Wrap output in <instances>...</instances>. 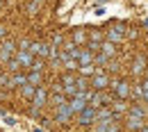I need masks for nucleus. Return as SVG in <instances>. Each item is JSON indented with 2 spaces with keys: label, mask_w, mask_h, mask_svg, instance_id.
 <instances>
[{
  "label": "nucleus",
  "mask_w": 148,
  "mask_h": 132,
  "mask_svg": "<svg viewBox=\"0 0 148 132\" xmlns=\"http://www.w3.org/2000/svg\"><path fill=\"white\" fill-rule=\"evenodd\" d=\"M96 116H98V109H93L89 105V107H84L82 112L77 114V123L80 125H91V123H96Z\"/></svg>",
  "instance_id": "1"
},
{
  "label": "nucleus",
  "mask_w": 148,
  "mask_h": 132,
  "mask_svg": "<svg viewBox=\"0 0 148 132\" xmlns=\"http://www.w3.org/2000/svg\"><path fill=\"white\" fill-rule=\"evenodd\" d=\"M12 55H16V43L14 41H5L2 46H0V62H9L12 59Z\"/></svg>",
  "instance_id": "2"
},
{
  "label": "nucleus",
  "mask_w": 148,
  "mask_h": 132,
  "mask_svg": "<svg viewBox=\"0 0 148 132\" xmlns=\"http://www.w3.org/2000/svg\"><path fill=\"white\" fill-rule=\"evenodd\" d=\"M46 103H48V91H46V89H41V87H37L34 98H32V109H37V112H39V107H43Z\"/></svg>",
  "instance_id": "3"
},
{
  "label": "nucleus",
  "mask_w": 148,
  "mask_h": 132,
  "mask_svg": "<svg viewBox=\"0 0 148 132\" xmlns=\"http://www.w3.org/2000/svg\"><path fill=\"white\" fill-rule=\"evenodd\" d=\"M110 103V96H105L103 91H93L91 98H89V105H91L93 109H98V107H103V105H107Z\"/></svg>",
  "instance_id": "4"
},
{
  "label": "nucleus",
  "mask_w": 148,
  "mask_h": 132,
  "mask_svg": "<svg viewBox=\"0 0 148 132\" xmlns=\"http://www.w3.org/2000/svg\"><path fill=\"white\" fill-rule=\"evenodd\" d=\"M14 59L18 62V66H32V62H34V55H32L30 50H16Z\"/></svg>",
  "instance_id": "5"
},
{
  "label": "nucleus",
  "mask_w": 148,
  "mask_h": 132,
  "mask_svg": "<svg viewBox=\"0 0 148 132\" xmlns=\"http://www.w3.org/2000/svg\"><path fill=\"white\" fill-rule=\"evenodd\" d=\"M71 116H73V112H71L69 103H64V105H59V107H57V112H55V121H59V123H66Z\"/></svg>",
  "instance_id": "6"
},
{
  "label": "nucleus",
  "mask_w": 148,
  "mask_h": 132,
  "mask_svg": "<svg viewBox=\"0 0 148 132\" xmlns=\"http://www.w3.org/2000/svg\"><path fill=\"white\" fill-rule=\"evenodd\" d=\"M50 48H53V46H46V43H32V46H30V53L43 59V57H50Z\"/></svg>",
  "instance_id": "7"
},
{
  "label": "nucleus",
  "mask_w": 148,
  "mask_h": 132,
  "mask_svg": "<svg viewBox=\"0 0 148 132\" xmlns=\"http://www.w3.org/2000/svg\"><path fill=\"white\" fill-rule=\"evenodd\" d=\"M107 84H110L107 75H100V73H98V75H93V80H91V87L96 89V91H103Z\"/></svg>",
  "instance_id": "8"
},
{
  "label": "nucleus",
  "mask_w": 148,
  "mask_h": 132,
  "mask_svg": "<svg viewBox=\"0 0 148 132\" xmlns=\"http://www.w3.org/2000/svg\"><path fill=\"white\" fill-rule=\"evenodd\" d=\"M23 84H27V75H23V73H14L7 80V87H23Z\"/></svg>",
  "instance_id": "9"
},
{
  "label": "nucleus",
  "mask_w": 148,
  "mask_h": 132,
  "mask_svg": "<svg viewBox=\"0 0 148 132\" xmlns=\"http://www.w3.org/2000/svg\"><path fill=\"white\" fill-rule=\"evenodd\" d=\"M128 128L130 130H144V118H139V116H132V114H130L128 116Z\"/></svg>",
  "instance_id": "10"
},
{
  "label": "nucleus",
  "mask_w": 148,
  "mask_h": 132,
  "mask_svg": "<svg viewBox=\"0 0 148 132\" xmlns=\"http://www.w3.org/2000/svg\"><path fill=\"white\" fill-rule=\"evenodd\" d=\"M114 91H116V96H121V98H125V96L130 94V87H128V82H114Z\"/></svg>",
  "instance_id": "11"
},
{
  "label": "nucleus",
  "mask_w": 148,
  "mask_h": 132,
  "mask_svg": "<svg viewBox=\"0 0 148 132\" xmlns=\"http://www.w3.org/2000/svg\"><path fill=\"white\" fill-rule=\"evenodd\" d=\"M93 62V55L89 50H80V57H77V66H89Z\"/></svg>",
  "instance_id": "12"
},
{
  "label": "nucleus",
  "mask_w": 148,
  "mask_h": 132,
  "mask_svg": "<svg viewBox=\"0 0 148 132\" xmlns=\"http://www.w3.org/2000/svg\"><path fill=\"white\" fill-rule=\"evenodd\" d=\"M41 80H43V77H41V73L32 71V73L27 75V84H32V87H39V84H41Z\"/></svg>",
  "instance_id": "13"
},
{
  "label": "nucleus",
  "mask_w": 148,
  "mask_h": 132,
  "mask_svg": "<svg viewBox=\"0 0 148 132\" xmlns=\"http://www.w3.org/2000/svg\"><path fill=\"white\" fill-rule=\"evenodd\" d=\"M34 91H37V87H32V84H23L21 87V94L25 96V98H30V100L34 98Z\"/></svg>",
  "instance_id": "14"
},
{
  "label": "nucleus",
  "mask_w": 148,
  "mask_h": 132,
  "mask_svg": "<svg viewBox=\"0 0 148 132\" xmlns=\"http://www.w3.org/2000/svg\"><path fill=\"white\" fill-rule=\"evenodd\" d=\"M144 68H146V59H144V57L134 59V66H132V71H134V73H141Z\"/></svg>",
  "instance_id": "15"
},
{
  "label": "nucleus",
  "mask_w": 148,
  "mask_h": 132,
  "mask_svg": "<svg viewBox=\"0 0 148 132\" xmlns=\"http://www.w3.org/2000/svg\"><path fill=\"white\" fill-rule=\"evenodd\" d=\"M50 100H53V105H55V107H59V105H64V103H66V96H64V94H55Z\"/></svg>",
  "instance_id": "16"
},
{
  "label": "nucleus",
  "mask_w": 148,
  "mask_h": 132,
  "mask_svg": "<svg viewBox=\"0 0 148 132\" xmlns=\"http://www.w3.org/2000/svg\"><path fill=\"white\" fill-rule=\"evenodd\" d=\"M130 114H132V116H139V118H144V116H146V112H144V107H139V105H134V107L130 109Z\"/></svg>",
  "instance_id": "17"
},
{
  "label": "nucleus",
  "mask_w": 148,
  "mask_h": 132,
  "mask_svg": "<svg viewBox=\"0 0 148 132\" xmlns=\"http://www.w3.org/2000/svg\"><path fill=\"white\" fill-rule=\"evenodd\" d=\"M121 37H123V30H119V27H116V30H112V32H110V41H119Z\"/></svg>",
  "instance_id": "18"
},
{
  "label": "nucleus",
  "mask_w": 148,
  "mask_h": 132,
  "mask_svg": "<svg viewBox=\"0 0 148 132\" xmlns=\"http://www.w3.org/2000/svg\"><path fill=\"white\" fill-rule=\"evenodd\" d=\"M30 68H32V71H37V73H41V68H43V59H34Z\"/></svg>",
  "instance_id": "19"
},
{
  "label": "nucleus",
  "mask_w": 148,
  "mask_h": 132,
  "mask_svg": "<svg viewBox=\"0 0 148 132\" xmlns=\"http://www.w3.org/2000/svg\"><path fill=\"white\" fill-rule=\"evenodd\" d=\"M114 53V46H112V41H107V43H103V55L107 57V55H112Z\"/></svg>",
  "instance_id": "20"
},
{
  "label": "nucleus",
  "mask_w": 148,
  "mask_h": 132,
  "mask_svg": "<svg viewBox=\"0 0 148 132\" xmlns=\"http://www.w3.org/2000/svg\"><path fill=\"white\" fill-rule=\"evenodd\" d=\"M7 68H9V71H14V73H16V71H18L21 66H18V62H16V59H9V62H7Z\"/></svg>",
  "instance_id": "21"
},
{
  "label": "nucleus",
  "mask_w": 148,
  "mask_h": 132,
  "mask_svg": "<svg viewBox=\"0 0 148 132\" xmlns=\"http://www.w3.org/2000/svg\"><path fill=\"white\" fill-rule=\"evenodd\" d=\"M73 41H75V43H82V41H84V32H75Z\"/></svg>",
  "instance_id": "22"
},
{
  "label": "nucleus",
  "mask_w": 148,
  "mask_h": 132,
  "mask_svg": "<svg viewBox=\"0 0 148 132\" xmlns=\"http://www.w3.org/2000/svg\"><path fill=\"white\" fill-rule=\"evenodd\" d=\"M80 71H82V75H89V73H93V66L89 64V66H80Z\"/></svg>",
  "instance_id": "23"
},
{
  "label": "nucleus",
  "mask_w": 148,
  "mask_h": 132,
  "mask_svg": "<svg viewBox=\"0 0 148 132\" xmlns=\"http://www.w3.org/2000/svg\"><path fill=\"white\" fill-rule=\"evenodd\" d=\"M96 62H98V64H105V62H107V57H105V55H98V57H96Z\"/></svg>",
  "instance_id": "24"
},
{
  "label": "nucleus",
  "mask_w": 148,
  "mask_h": 132,
  "mask_svg": "<svg viewBox=\"0 0 148 132\" xmlns=\"http://www.w3.org/2000/svg\"><path fill=\"white\" fill-rule=\"evenodd\" d=\"M5 32H7V30H5V27H2V25H0V39L5 37Z\"/></svg>",
  "instance_id": "25"
},
{
  "label": "nucleus",
  "mask_w": 148,
  "mask_h": 132,
  "mask_svg": "<svg viewBox=\"0 0 148 132\" xmlns=\"http://www.w3.org/2000/svg\"><path fill=\"white\" fill-rule=\"evenodd\" d=\"M0 9H2V0H0Z\"/></svg>",
  "instance_id": "26"
}]
</instances>
